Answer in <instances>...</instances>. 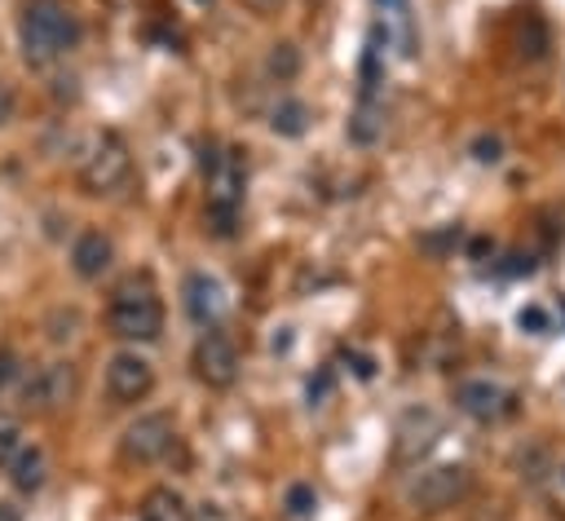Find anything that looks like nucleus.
<instances>
[{"label": "nucleus", "instance_id": "obj_16", "mask_svg": "<svg viewBox=\"0 0 565 521\" xmlns=\"http://www.w3.org/2000/svg\"><path fill=\"white\" fill-rule=\"evenodd\" d=\"M269 128H274L278 137H300V132L309 128V106L296 102V97H282V102L269 110Z\"/></svg>", "mask_w": 565, "mask_h": 521}, {"label": "nucleus", "instance_id": "obj_21", "mask_svg": "<svg viewBox=\"0 0 565 521\" xmlns=\"http://www.w3.org/2000/svg\"><path fill=\"white\" fill-rule=\"evenodd\" d=\"M516 327H521V331H530V336H547L552 318H547V309H543V305H525V309L516 313Z\"/></svg>", "mask_w": 565, "mask_h": 521}, {"label": "nucleus", "instance_id": "obj_17", "mask_svg": "<svg viewBox=\"0 0 565 521\" xmlns=\"http://www.w3.org/2000/svg\"><path fill=\"white\" fill-rule=\"evenodd\" d=\"M380 132H384V119H380L371 106H362V110L349 119V141H358V146H371Z\"/></svg>", "mask_w": 565, "mask_h": 521}, {"label": "nucleus", "instance_id": "obj_1", "mask_svg": "<svg viewBox=\"0 0 565 521\" xmlns=\"http://www.w3.org/2000/svg\"><path fill=\"white\" fill-rule=\"evenodd\" d=\"M18 40L26 66H53L79 44V22L62 0H26L18 18Z\"/></svg>", "mask_w": 565, "mask_h": 521}, {"label": "nucleus", "instance_id": "obj_11", "mask_svg": "<svg viewBox=\"0 0 565 521\" xmlns=\"http://www.w3.org/2000/svg\"><path fill=\"white\" fill-rule=\"evenodd\" d=\"M110 260H115L110 234H102V230H79L75 234V243H71V269H75V278L97 283L110 269Z\"/></svg>", "mask_w": 565, "mask_h": 521}, {"label": "nucleus", "instance_id": "obj_19", "mask_svg": "<svg viewBox=\"0 0 565 521\" xmlns=\"http://www.w3.org/2000/svg\"><path fill=\"white\" fill-rule=\"evenodd\" d=\"M18 446H22V424L9 411H0V468H9V459L18 455Z\"/></svg>", "mask_w": 565, "mask_h": 521}, {"label": "nucleus", "instance_id": "obj_20", "mask_svg": "<svg viewBox=\"0 0 565 521\" xmlns=\"http://www.w3.org/2000/svg\"><path fill=\"white\" fill-rule=\"evenodd\" d=\"M296 66H300L296 49H291V44H274V53H269V71H274L278 79H291V75H296Z\"/></svg>", "mask_w": 565, "mask_h": 521}, {"label": "nucleus", "instance_id": "obj_2", "mask_svg": "<svg viewBox=\"0 0 565 521\" xmlns=\"http://www.w3.org/2000/svg\"><path fill=\"white\" fill-rule=\"evenodd\" d=\"M106 327L110 336L128 340V344H150L163 331V300L154 291V283L146 274H128L124 283H115L110 305H106Z\"/></svg>", "mask_w": 565, "mask_h": 521}, {"label": "nucleus", "instance_id": "obj_22", "mask_svg": "<svg viewBox=\"0 0 565 521\" xmlns=\"http://www.w3.org/2000/svg\"><path fill=\"white\" fill-rule=\"evenodd\" d=\"M18 375H22V362H18V353L0 344V393H4V389H9Z\"/></svg>", "mask_w": 565, "mask_h": 521}, {"label": "nucleus", "instance_id": "obj_8", "mask_svg": "<svg viewBox=\"0 0 565 521\" xmlns=\"http://www.w3.org/2000/svg\"><path fill=\"white\" fill-rule=\"evenodd\" d=\"M154 389V362L137 349H119L110 362H106V393L119 402V406H132V402H146Z\"/></svg>", "mask_w": 565, "mask_h": 521}, {"label": "nucleus", "instance_id": "obj_26", "mask_svg": "<svg viewBox=\"0 0 565 521\" xmlns=\"http://www.w3.org/2000/svg\"><path fill=\"white\" fill-rule=\"evenodd\" d=\"M327 389H331V375L322 371L318 380H309V402H318V397H327Z\"/></svg>", "mask_w": 565, "mask_h": 521}, {"label": "nucleus", "instance_id": "obj_12", "mask_svg": "<svg viewBox=\"0 0 565 521\" xmlns=\"http://www.w3.org/2000/svg\"><path fill=\"white\" fill-rule=\"evenodd\" d=\"M185 313L199 327H216L225 313V287L212 274H190L185 278Z\"/></svg>", "mask_w": 565, "mask_h": 521}, {"label": "nucleus", "instance_id": "obj_6", "mask_svg": "<svg viewBox=\"0 0 565 521\" xmlns=\"http://www.w3.org/2000/svg\"><path fill=\"white\" fill-rule=\"evenodd\" d=\"M190 366L207 389H230L238 380V349L221 327H203V336L194 340Z\"/></svg>", "mask_w": 565, "mask_h": 521}, {"label": "nucleus", "instance_id": "obj_27", "mask_svg": "<svg viewBox=\"0 0 565 521\" xmlns=\"http://www.w3.org/2000/svg\"><path fill=\"white\" fill-rule=\"evenodd\" d=\"M0 521H22V517H18V508H13V503H4V499H0Z\"/></svg>", "mask_w": 565, "mask_h": 521}, {"label": "nucleus", "instance_id": "obj_4", "mask_svg": "<svg viewBox=\"0 0 565 521\" xmlns=\"http://www.w3.org/2000/svg\"><path fill=\"white\" fill-rule=\"evenodd\" d=\"M203 177H207V221L216 234H230L238 203H243L247 172H243L238 155H212V159H203Z\"/></svg>", "mask_w": 565, "mask_h": 521}, {"label": "nucleus", "instance_id": "obj_28", "mask_svg": "<svg viewBox=\"0 0 565 521\" xmlns=\"http://www.w3.org/2000/svg\"><path fill=\"white\" fill-rule=\"evenodd\" d=\"M194 4H207V0H194Z\"/></svg>", "mask_w": 565, "mask_h": 521}, {"label": "nucleus", "instance_id": "obj_24", "mask_svg": "<svg viewBox=\"0 0 565 521\" xmlns=\"http://www.w3.org/2000/svg\"><path fill=\"white\" fill-rule=\"evenodd\" d=\"M499 150H503L499 137H481V141H477V159H481V163H499Z\"/></svg>", "mask_w": 565, "mask_h": 521}, {"label": "nucleus", "instance_id": "obj_25", "mask_svg": "<svg viewBox=\"0 0 565 521\" xmlns=\"http://www.w3.org/2000/svg\"><path fill=\"white\" fill-rule=\"evenodd\" d=\"M243 9H252V13H274V9H282L287 0H238Z\"/></svg>", "mask_w": 565, "mask_h": 521}, {"label": "nucleus", "instance_id": "obj_18", "mask_svg": "<svg viewBox=\"0 0 565 521\" xmlns=\"http://www.w3.org/2000/svg\"><path fill=\"white\" fill-rule=\"evenodd\" d=\"M282 508H287L296 521H309V517L318 512V495H313V486H305V481L287 486V499H282Z\"/></svg>", "mask_w": 565, "mask_h": 521}, {"label": "nucleus", "instance_id": "obj_14", "mask_svg": "<svg viewBox=\"0 0 565 521\" xmlns=\"http://www.w3.org/2000/svg\"><path fill=\"white\" fill-rule=\"evenodd\" d=\"M437 433H441V419L433 415V411H406V419H402V428H397V455L402 459H411L415 450H424V446H433L437 442Z\"/></svg>", "mask_w": 565, "mask_h": 521}, {"label": "nucleus", "instance_id": "obj_13", "mask_svg": "<svg viewBox=\"0 0 565 521\" xmlns=\"http://www.w3.org/2000/svg\"><path fill=\"white\" fill-rule=\"evenodd\" d=\"M49 477V455L40 446H18V455L9 459V481L18 495H35Z\"/></svg>", "mask_w": 565, "mask_h": 521}, {"label": "nucleus", "instance_id": "obj_23", "mask_svg": "<svg viewBox=\"0 0 565 521\" xmlns=\"http://www.w3.org/2000/svg\"><path fill=\"white\" fill-rule=\"evenodd\" d=\"M13 106H18V97H13V84H9V79H0V128L13 119Z\"/></svg>", "mask_w": 565, "mask_h": 521}, {"label": "nucleus", "instance_id": "obj_3", "mask_svg": "<svg viewBox=\"0 0 565 521\" xmlns=\"http://www.w3.org/2000/svg\"><path fill=\"white\" fill-rule=\"evenodd\" d=\"M75 177H79V190L93 194V199L119 194V190L128 185V177H132V155H128L124 137L110 132V128H106V132H93V141H88L84 155H79Z\"/></svg>", "mask_w": 565, "mask_h": 521}, {"label": "nucleus", "instance_id": "obj_15", "mask_svg": "<svg viewBox=\"0 0 565 521\" xmlns=\"http://www.w3.org/2000/svg\"><path fill=\"white\" fill-rule=\"evenodd\" d=\"M137 521H194V512L172 486H154V490H146L141 508H137Z\"/></svg>", "mask_w": 565, "mask_h": 521}, {"label": "nucleus", "instance_id": "obj_7", "mask_svg": "<svg viewBox=\"0 0 565 521\" xmlns=\"http://www.w3.org/2000/svg\"><path fill=\"white\" fill-rule=\"evenodd\" d=\"M75 397V366L71 362H44L26 384H22V411L26 415H53L71 406Z\"/></svg>", "mask_w": 565, "mask_h": 521}, {"label": "nucleus", "instance_id": "obj_9", "mask_svg": "<svg viewBox=\"0 0 565 521\" xmlns=\"http://www.w3.org/2000/svg\"><path fill=\"white\" fill-rule=\"evenodd\" d=\"M172 437H177L172 419L163 411H150V415H137L124 428V442L119 446H124V459H132V464H159L172 450Z\"/></svg>", "mask_w": 565, "mask_h": 521}, {"label": "nucleus", "instance_id": "obj_5", "mask_svg": "<svg viewBox=\"0 0 565 521\" xmlns=\"http://www.w3.org/2000/svg\"><path fill=\"white\" fill-rule=\"evenodd\" d=\"M463 490H468V468H463V464H433V468H424L419 477H411L406 503H411L415 512L433 517V512H446L450 503H459Z\"/></svg>", "mask_w": 565, "mask_h": 521}, {"label": "nucleus", "instance_id": "obj_10", "mask_svg": "<svg viewBox=\"0 0 565 521\" xmlns=\"http://www.w3.org/2000/svg\"><path fill=\"white\" fill-rule=\"evenodd\" d=\"M455 406L477 424H494V419L512 415V393L494 380H463L455 389Z\"/></svg>", "mask_w": 565, "mask_h": 521}]
</instances>
